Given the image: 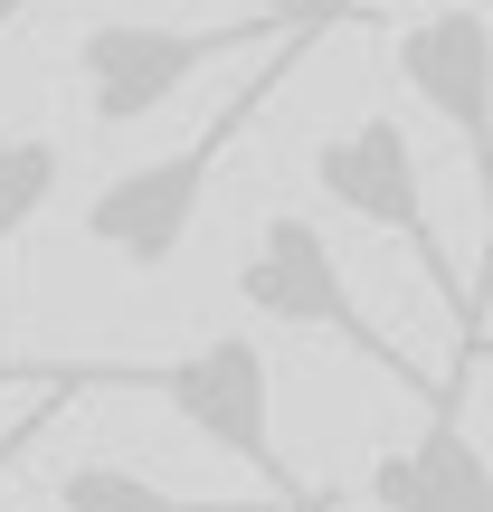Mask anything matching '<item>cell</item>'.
I'll use <instances>...</instances> for the list:
<instances>
[{"label": "cell", "instance_id": "1", "mask_svg": "<svg viewBox=\"0 0 493 512\" xmlns=\"http://www.w3.org/2000/svg\"><path fill=\"white\" fill-rule=\"evenodd\" d=\"M332 29H351V19H304V29H275L266 48H256V67L238 76V95H219V105H209V124L190 133L181 152H152V162L114 171V181L95 190V200H86V238L105 247L114 266L162 275L171 256L190 247V228H200V200H209V181H219V162L247 143V124L275 105V86H285V76L304 67Z\"/></svg>", "mask_w": 493, "mask_h": 512}, {"label": "cell", "instance_id": "2", "mask_svg": "<svg viewBox=\"0 0 493 512\" xmlns=\"http://www.w3.org/2000/svg\"><path fill=\"white\" fill-rule=\"evenodd\" d=\"M86 389H133V399H162L190 437H209L219 456H238L275 503L304 512L323 484H304L275 446V370L247 332H209V342L171 351V361H86Z\"/></svg>", "mask_w": 493, "mask_h": 512}, {"label": "cell", "instance_id": "3", "mask_svg": "<svg viewBox=\"0 0 493 512\" xmlns=\"http://www.w3.org/2000/svg\"><path fill=\"white\" fill-rule=\"evenodd\" d=\"M238 304L266 313V323H285V332H323V342H342L351 361L389 370V380H399L418 408H465L456 380H427V370L361 313V294H351L342 256H332V238L304 219V209H266V228H256V247H247V266H238Z\"/></svg>", "mask_w": 493, "mask_h": 512}, {"label": "cell", "instance_id": "4", "mask_svg": "<svg viewBox=\"0 0 493 512\" xmlns=\"http://www.w3.org/2000/svg\"><path fill=\"white\" fill-rule=\"evenodd\" d=\"M313 190H323L342 219L380 228V238H399L408 256H418V275L437 285V304L456 313V361H465V342H475V294H465V266H456L446 238H437V209H427L408 124H399L389 105H361L342 133H323V143H313ZM446 380H456V370H446ZM456 389H465V380H456Z\"/></svg>", "mask_w": 493, "mask_h": 512}, {"label": "cell", "instance_id": "5", "mask_svg": "<svg viewBox=\"0 0 493 512\" xmlns=\"http://www.w3.org/2000/svg\"><path fill=\"white\" fill-rule=\"evenodd\" d=\"M313 19L370 29V10H351V0H332V10H313ZM275 29H304V19L238 10V19H200V29H162V19H86V29H76V86H86V114L105 133H124V124H143V114H162L200 67H219V57H238V48H266Z\"/></svg>", "mask_w": 493, "mask_h": 512}, {"label": "cell", "instance_id": "6", "mask_svg": "<svg viewBox=\"0 0 493 512\" xmlns=\"http://www.w3.org/2000/svg\"><path fill=\"white\" fill-rule=\"evenodd\" d=\"M389 57H399V86L465 143V162L484 181V219H493V19L475 0H437V10L399 19ZM484 304H493V228H484V275H475V342H484Z\"/></svg>", "mask_w": 493, "mask_h": 512}, {"label": "cell", "instance_id": "7", "mask_svg": "<svg viewBox=\"0 0 493 512\" xmlns=\"http://www.w3.org/2000/svg\"><path fill=\"white\" fill-rule=\"evenodd\" d=\"M370 503L380 512H493V456L465 437L456 408H427L418 446H389L370 465Z\"/></svg>", "mask_w": 493, "mask_h": 512}, {"label": "cell", "instance_id": "8", "mask_svg": "<svg viewBox=\"0 0 493 512\" xmlns=\"http://www.w3.org/2000/svg\"><path fill=\"white\" fill-rule=\"evenodd\" d=\"M57 512H294V503H209V494H171V484L133 475V465H114V456H76L67 475H57Z\"/></svg>", "mask_w": 493, "mask_h": 512}, {"label": "cell", "instance_id": "9", "mask_svg": "<svg viewBox=\"0 0 493 512\" xmlns=\"http://www.w3.org/2000/svg\"><path fill=\"white\" fill-rule=\"evenodd\" d=\"M57 181H67V152H57L48 133H10L0 124V266L29 238V219L57 200Z\"/></svg>", "mask_w": 493, "mask_h": 512}, {"label": "cell", "instance_id": "10", "mask_svg": "<svg viewBox=\"0 0 493 512\" xmlns=\"http://www.w3.org/2000/svg\"><path fill=\"white\" fill-rule=\"evenodd\" d=\"M76 399H95V389H86V361H76V370H29V389H19V418L0 427V503H10V475L29 465V446L48 437V427L67 418Z\"/></svg>", "mask_w": 493, "mask_h": 512}, {"label": "cell", "instance_id": "11", "mask_svg": "<svg viewBox=\"0 0 493 512\" xmlns=\"http://www.w3.org/2000/svg\"><path fill=\"white\" fill-rule=\"evenodd\" d=\"M29 10H57V0H0V38L19 29ZM228 10H266V19H313V10H332V0H228Z\"/></svg>", "mask_w": 493, "mask_h": 512}, {"label": "cell", "instance_id": "12", "mask_svg": "<svg viewBox=\"0 0 493 512\" xmlns=\"http://www.w3.org/2000/svg\"><path fill=\"white\" fill-rule=\"evenodd\" d=\"M465 361H493V342H475V351H465Z\"/></svg>", "mask_w": 493, "mask_h": 512}, {"label": "cell", "instance_id": "13", "mask_svg": "<svg viewBox=\"0 0 493 512\" xmlns=\"http://www.w3.org/2000/svg\"><path fill=\"white\" fill-rule=\"evenodd\" d=\"M313 512H342V503H332V494H323V503H313Z\"/></svg>", "mask_w": 493, "mask_h": 512}, {"label": "cell", "instance_id": "14", "mask_svg": "<svg viewBox=\"0 0 493 512\" xmlns=\"http://www.w3.org/2000/svg\"><path fill=\"white\" fill-rule=\"evenodd\" d=\"M313 503H323V494H313Z\"/></svg>", "mask_w": 493, "mask_h": 512}]
</instances>
